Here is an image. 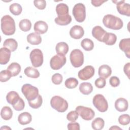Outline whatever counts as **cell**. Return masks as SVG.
I'll list each match as a JSON object with an SVG mask.
<instances>
[{
  "mask_svg": "<svg viewBox=\"0 0 130 130\" xmlns=\"http://www.w3.org/2000/svg\"><path fill=\"white\" fill-rule=\"evenodd\" d=\"M57 17L54 21L59 25H67L72 21V17L69 14V7L64 3L58 4L56 7Z\"/></svg>",
  "mask_w": 130,
  "mask_h": 130,
  "instance_id": "obj_1",
  "label": "cell"
},
{
  "mask_svg": "<svg viewBox=\"0 0 130 130\" xmlns=\"http://www.w3.org/2000/svg\"><path fill=\"white\" fill-rule=\"evenodd\" d=\"M1 29L3 34L7 36L13 35L16 30L14 19L10 15H5L1 19Z\"/></svg>",
  "mask_w": 130,
  "mask_h": 130,
  "instance_id": "obj_2",
  "label": "cell"
},
{
  "mask_svg": "<svg viewBox=\"0 0 130 130\" xmlns=\"http://www.w3.org/2000/svg\"><path fill=\"white\" fill-rule=\"evenodd\" d=\"M103 23L105 27L114 30H119L123 25V21L120 18L111 14L105 15L103 19Z\"/></svg>",
  "mask_w": 130,
  "mask_h": 130,
  "instance_id": "obj_3",
  "label": "cell"
},
{
  "mask_svg": "<svg viewBox=\"0 0 130 130\" xmlns=\"http://www.w3.org/2000/svg\"><path fill=\"white\" fill-rule=\"evenodd\" d=\"M50 105L52 108L59 112H64L68 108L67 101L58 95L54 96L51 98Z\"/></svg>",
  "mask_w": 130,
  "mask_h": 130,
  "instance_id": "obj_4",
  "label": "cell"
},
{
  "mask_svg": "<svg viewBox=\"0 0 130 130\" xmlns=\"http://www.w3.org/2000/svg\"><path fill=\"white\" fill-rule=\"evenodd\" d=\"M21 91L28 102L35 100L39 95L38 89L30 84H25L21 88Z\"/></svg>",
  "mask_w": 130,
  "mask_h": 130,
  "instance_id": "obj_5",
  "label": "cell"
},
{
  "mask_svg": "<svg viewBox=\"0 0 130 130\" xmlns=\"http://www.w3.org/2000/svg\"><path fill=\"white\" fill-rule=\"evenodd\" d=\"M70 59L72 66L75 68L80 67L84 62V55L79 49H76L72 51Z\"/></svg>",
  "mask_w": 130,
  "mask_h": 130,
  "instance_id": "obj_6",
  "label": "cell"
},
{
  "mask_svg": "<svg viewBox=\"0 0 130 130\" xmlns=\"http://www.w3.org/2000/svg\"><path fill=\"white\" fill-rule=\"evenodd\" d=\"M72 13L77 22H82L85 20L86 18L85 7L82 3L76 4L73 7Z\"/></svg>",
  "mask_w": 130,
  "mask_h": 130,
  "instance_id": "obj_7",
  "label": "cell"
},
{
  "mask_svg": "<svg viewBox=\"0 0 130 130\" xmlns=\"http://www.w3.org/2000/svg\"><path fill=\"white\" fill-rule=\"evenodd\" d=\"M94 107L101 112H106L108 108V104L105 97L101 94L94 95L92 100Z\"/></svg>",
  "mask_w": 130,
  "mask_h": 130,
  "instance_id": "obj_8",
  "label": "cell"
},
{
  "mask_svg": "<svg viewBox=\"0 0 130 130\" xmlns=\"http://www.w3.org/2000/svg\"><path fill=\"white\" fill-rule=\"evenodd\" d=\"M32 65L38 68L41 66L43 63V54L42 51L39 49H34L32 50L29 54Z\"/></svg>",
  "mask_w": 130,
  "mask_h": 130,
  "instance_id": "obj_9",
  "label": "cell"
},
{
  "mask_svg": "<svg viewBox=\"0 0 130 130\" xmlns=\"http://www.w3.org/2000/svg\"><path fill=\"white\" fill-rule=\"evenodd\" d=\"M76 110L81 117L85 120H91L95 116L94 111L90 108L78 106L76 108Z\"/></svg>",
  "mask_w": 130,
  "mask_h": 130,
  "instance_id": "obj_10",
  "label": "cell"
},
{
  "mask_svg": "<svg viewBox=\"0 0 130 130\" xmlns=\"http://www.w3.org/2000/svg\"><path fill=\"white\" fill-rule=\"evenodd\" d=\"M66 57L64 55L56 54L50 59V65L52 69L58 70L61 69L66 63Z\"/></svg>",
  "mask_w": 130,
  "mask_h": 130,
  "instance_id": "obj_11",
  "label": "cell"
},
{
  "mask_svg": "<svg viewBox=\"0 0 130 130\" xmlns=\"http://www.w3.org/2000/svg\"><path fill=\"white\" fill-rule=\"evenodd\" d=\"M94 74V68L91 66H87L79 71L78 76L82 80H87L90 79Z\"/></svg>",
  "mask_w": 130,
  "mask_h": 130,
  "instance_id": "obj_12",
  "label": "cell"
},
{
  "mask_svg": "<svg viewBox=\"0 0 130 130\" xmlns=\"http://www.w3.org/2000/svg\"><path fill=\"white\" fill-rule=\"evenodd\" d=\"M116 4V8L118 13L121 15L129 16H130V5L126 3L124 1H112Z\"/></svg>",
  "mask_w": 130,
  "mask_h": 130,
  "instance_id": "obj_13",
  "label": "cell"
},
{
  "mask_svg": "<svg viewBox=\"0 0 130 130\" xmlns=\"http://www.w3.org/2000/svg\"><path fill=\"white\" fill-rule=\"evenodd\" d=\"M84 34V30L83 27L80 25L73 26L70 30V36L75 39H81Z\"/></svg>",
  "mask_w": 130,
  "mask_h": 130,
  "instance_id": "obj_14",
  "label": "cell"
},
{
  "mask_svg": "<svg viewBox=\"0 0 130 130\" xmlns=\"http://www.w3.org/2000/svg\"><path fill=\"white\" fill-rule=\"evenodd\" d=\"M119 47L121 50L123 51L128 58H130V39L126 38L120 40Z\"/></svg>",
  "mask_w": 130,
  "mask_h": 130,
  "instance_id": "obj_15",
  "label": "cell"
},
{
  "mask_svg": "<svg viewBox=\"0 0 130 130\" xmlns=\"http://www.w3.org/2000/svg\"><path fill=\"white\" fill-rule=\"evenodd\" d=\"M48 25L46 22L43 21H38L36 22L34 26V30L36 33L40 34H44L48 30Z\"/></svg>",
  "mask_w": 130,
  "mask_h": 130,
  "instance_id": "obj_16",
  "label": "cell"
},
{
  "mask_svg": "<svg viewBox=\"0 0 130 130\" xmlns=\"http://www.w3.org/2000/svg\"><path fill=\"white\" fill-rule=\"evenodd\" d=\"M11 51L6 48H1L0 49V64H7L10 58Z\"/></svg>",
  "mask_w": 130,
  "mask_h": 130,
  "instance_id": "obj_17",
  "label": "cell"
},
{
  "mask_svg": "<svg viewBox=\"0 0 130 130\" xmlns=\"http://www.w3.org/2000/svg\"><path fill=\"white\" fill-rule=\"evenodd\" d=\"M107 31H106L101 26H95L92 30V35L97 40L100 42H103L104 37Z\"/></svg>",
  "mask_w": 130,
  "mask_h": 130,
  "instance_id": "obj_18",
  "label": "cell"
},
{
  "mask_svg": "<svg viewBox=\"0 0 130 130\" xmlns=\"http://www.w3.org/2000/svg\"><path fill=\"white\" fill-rule=\"evenodd\" d=\"M127 101L122 98H119L116 100L115 102V108L119 112H124L128 109Z\"/></svg>",
  "mask_w": 130,
  "mask_h": 130,
  "instance_id": "obj_19",
  "label": "cell"
},
{
  "mask_svg": "<svg viewBox=\"0 0 130 130\" xmlns=\"http://www.w3.org/2000/svg\"><path fill=\"white\" fill-rule=\"evenodd\" d=\"M111 68L107 64H103L99 68L98 74L101 78L107 79L111 75Z\"/></svg>",
  "mask_w": 130,
  "mask_h": 130,
  "instance_id": "obj_20",
  "label": "cell"
},
{
  "mask_svg": "<svg viewBox=\"0 0 130 130\" xmlns=\"http://www.w3.org/2000/svg\"><path fill=\"white\" fill-rule=\"evenodd\" d=\"M21 98L19 96L18 93L15 91H11L7 94L6 100L8 103L13 106L15 105Z\"/></svg>",
  "mask_w": 130,
  "mask_h": 130,
  "instance_id": "obj_21",
  "label": "cell"
},
{
  "mask_svg": "<svg viewBox=\"0 0 130 130\" xmlns=\"http://www.w3.org/2000/svg\"><path fill=\"white\" fill-rule=\"evenodd\" d=\"M27 41L31 45H37L41 43L42 38L39 34L36 32H32L27 35Z\"/></svg>",
  "mask_w": 130,
  "mask_h": 130,
  "instance_id": "obj_22",
  "label": "cell"
},
{
  "mask_svg": "<svg viewBox=\"0 0 130 130\" xmlns=\"http://www.w3.org/2000/svg\"><path fill=\"white\" fill-rule=\"evenodd\" d=\"M32 120L31 114L27 112L20 113L18 117V121L21 125H26L29 123Z\"/></svg>",
  "mask_w": 130,
  "mask_h": 130,
  "instance_id": "obj_23",
  "label": "cell"
},
{
  "mask_svg": "<svg viewBox=\"0 0 130 130\" xmlns=\"http://www.w3.org/2000/svg\"><path fill=\"white\" fill-rule=\"evenodd\" d=\"M116 40L117 37L114 34L106 32L104 37L103 42L107 45H113L116 43Z\"/></svg>",
  "mask_w": 130,
  "mask_h": 130,
  "instance_id": "obj_24",
  "label": "cell"
},
{
  "mask_svg": "<svg viewBox=\"0 0 130 130\" xmlns=\"http://www.w3.org/2000/svg\"><path fill=\"white\" fill-rule=\"evenodd\" d=\"M3 46L9 49L11 52L15 51L17 48L18 43L17 41L12 38L5 40L3 43Z\"/></svg>",
  "mask_w": 130,
  "mask_h": 130,
  "instance_id": "obj_25",
  "label": "cell"
},
{
  "mask_svg": "<svg viewBox=\"0 0 130 130\" xmlns=\"http://www.w3.org/2000/svg\"><path fill=\"white\" fill-rule=\"evenodd\" d=\"M56 52L58 54L60 55H66L69 51L68 45L63 42L58 43L55 47Z\"/></svg>",
  "mask_w": 130,
  "mask_h": 130,
  "instance_id": "obj_26",
  "label": "cell"
},
{
  "mask_svg": "<svg viewBox=\"0 0 130 130\" xmlns=\"http://www.w3.org/2000/svg\"><path fill=\"white\" fill-rule=\"evenodd\" d=\"M79 90L83 94L88 95L93 90V87L90 83L83 82L79 86Z\"/></svg>",
  "mask_w": 130,
  "mask_h": 130,
  "instance_id": "obj_27",
  "label": "cell"
},
{
  "mask_svg": "<svg viewBox=\"0 0 130 130\" xmlns=\"http://www.w3.org/2000/svg\"><path fill=\"white\" fill-rule=\"evenodd\" d=\"M7 70L10 72L12 77H14L19 74L21 71V67L17 62H12L8 67Z\"/></svg>",
  "mask_w": 130,
  "mask_h": 130,
  "instance_id": "obj_28",
  "label": "cell"
},
{
  "mask_svg": "<svg viewBox=\"0 0 130 130\" xmlns=\"http://www.w3.org/2000/svg\"><path fill=\"white\" fill-rule=\"evenodd\" d=\"M1 117L5 120H10L13 116V112L10 107L8 106H4L1 110Z\"/></svg>",
  "mask_w": 130,
  "mask_h": 130,
  "instance_id": "obj_29",
  "label": "cell"
},
{
  "mask_svg": "<svg viewBox=\"0 0 130 130\" xmlns=\"http://www.w3.org/2000/svg\"><path fill=\"white\" fill-rule=\"evenodd\" d=\"M24 74L27 77L32 78H38L40 76V73L38 70L31 67H26L24 71Z\"/></svg>",
  "mask_w": 130,
  "mask_h": 130,
  "instance_id": "obj_30",
  "label": "cell"
},
{
  "mask_svg": "<svg viewBox=\"0 0 130 130\" xmlns=\"http://www.w3.org/2000/svg\"><path fill=\"white\" fill-rule=\"evenodd\" d=\"M104 125V120L101 117L96 118L92 121L91 123L92 128L95 130H101L103 129Z\"/></svg>",
  "mask_w": 130,
  "mask_h": 130,
  "instance_id": "obj_31",
  "label": "cell"
},
{
  "mask_svg": "<svg viewBox=\"0 0 130 130\" xmlns=\"http://www.w3.org/2000/svg\"><path fill=\"white\" fill-rule=\"evenodd\" d=\"M81 46L85 50L89 51L93 49L94 43L91 40L88 38H85L81 41Z\"/></svg>",
  "mask_w": 130,
  "mask_h": 130,
  "instance_id": "obj_32",
  "label": "cell"
},
{
  "mask_svg": "<svg viewBox=\"0 0 130 130\" xmlns=\"http://www.w3.org/2000/svg\"><path fill=\"white\" fill-rule=\"evenodd\" d=\"M19 26L21 30L25 32L28 31L31 28V23L28 19H24L19 22Z\"/></svg>",
  "mask_w": 130,
  "mask_h": 130,
  "instance_id": "obj_33",
  "label": "cell"
},
{
  "mask_svg": "<svg viewBox=\"0 0 130 130\" xmlns=\"http://www.w3.org/2000/svg\"><path fill=\"white\" fill-rule=\"evenodd\" d=\"M9 10L10 12L15 16L20 15L22 11L21 6L18 3H14L10 6Z\"/></svg>",
  "mask_w": 130,
  "mask_h": 130,
  "instance_id": "obj_34",
  "label": "cell"
},
{
  "mask_svg": "<svg viewBox=\"0 0 130 130\" xmlns=\"http://www.w3.org/2000/svg\"><path fill=\"white\" fill-rule=\"evenodd\" d=\"M28 102L30 107H31L33 109H38L41 106L43 103L42 96L39 94L38 97L35 100Z\"/></svg>",
  "mask_w": 130,
  "mask_h": 130,
  "instance_id": "obj_35",
  "label": "cell"
},
{
  "mask_svg": "<svg viewBox=\"0 0 130 130\" xmlns=\"http://www.w3.org/2000/svg\"><path fill=\"white\" fill-rule=\"evenodd\" d=\"M64 85L68 88H75L78 85V81L75 78H69L66 80Z\"/></svg>",
  "mask_w": 130,
  "mask_h": 130,
  "instance_id": "obj_36",
  "label": "cell"
},
{
  "mask_svg": "<svg viewBox=\"0 0 130 130\" xmlns=\"http://www.w3.org/2000/svg\"><path fill=\"white\" fill-rule=\"evenodd\" d=\"M12 77L10 72L7 70H3L0 73V81L1 82H5L8 81Z\"/></svg>",
  "mask_w": 130,
  "mask_h": 130,
  "instance_id": "obj_37",
  "label": "cell"
},
{
  "mask_svg": "<svg viewBox=\"0 0 130 130\" xmlns=\"http://www.w3.org/2000/svg\"><path fill=\"white\" fill-rule=\"evenodd\" d=\"M119 123L122 125H126L129 123L130 116L128 114L121 115L118 118Z\"/></svg>",
  "mask_w": 130,
  "mask_h": 130,
  "instance_id": "obj_38",
  "label": "cell"
},
{
  "mask_svg": "<svg viewBox=\"0 0 130 130\" xmlns=\"http://www.w3.org/2000/svg\"><path fill=\"white\" fill-rule=\"evenodd\" d=\"M78 113L77 111H72L69 112L67 115V119L71 122H75L78 118Z\"/></svg>",
  "mask_w": 130,
  "mask_h": 130,
  "instance_id": "obj_39",
  "label": "cell"
},
{
  "mask_svg": "<svg viewBox=\"0 0 130 130\" xmlns=\"http://www.w3.org/2000/svg\"><path fill=\"white\" fill-rule=\"evenodd\" d=\"M62 76L59 73H56L52 76L51 80L53 83L56 85L60 84L62 81Z\"/></svg>",
  "mask_w": 130,
  "mask_h": 130,
  "instance_id": "obj_40",
  "label": "cell"
},
{
  "mask_svg": "<svg viewBox=\"0 0 130 130\" xmlns=\"http://www.w3.org/2000/svg\"><path fill=\"white\" fill-rule=\"evenodd\" d=\"M35 6L39 10H44L46 8V2L44 0H35L34 1Z\"/></svg>",
  "mask_w": 130,
  "mask_h": 130,
  "instance_id": "obj_41",
  "label": "cell"
},
{
  "mask_svg": "<svg viewBox=\"0 0 130 130\" xmlns=\"http://www.w3.org/2000/svg\"><path fill=\"white\" fill-rule=\"evenodd\" d=\"M106 84V82L105 79L102 78H99L95 81L94 84L95 86L98 88H104Z\"/></svg>",
  "mask_w": 130,
  "mask_h": 130,
  "instance_id": "obj_42",
  "label": "cell"
},
{
  "mask_svg": "<svg viewBox=\"0 0 130 130\" xmlns=\"http://www.w3.org/2000/svg\"><path fill=\"white\" fill-rule=\"evenodd\" d=\"M109 83L111 86L113 87H116L119 85L120 80L116 76H112L110 78Z\"/></svg>",
  "mask_w": 130,
  "mask_h": 130,
  "instance_id": "obj_43",
  "label": "cell"
},
{
  "mask_svg": "<svg viewBox=\"0 0 130 130\" xmlns=\"http://www.w3.org/2000/svg\"><path fill=\"white\" fill-rule=\"evenodd\" d=\"M24 106H25L24 102L23 100L21 98L20 100L15 105L13 106V107L15 110L20 111L23 110V109L24 108Z\"/></svg>",
  "mask_w": 130,
  "mask_h": 130,
  "instance_id": "obj_44",
  "label": "cell"
},
{
  "mask_svg": "<svg viewBox=\"0 0 130 130\" xmlns=\"http://www.w3.org/2000/svg\"><path fill=\"white\" fill-rule=\"evenodd\" d=\"M68 129L69 130H79L80 125L77 122H72L68 123Z\"/></svg>",
  "mask_w": 130,
  "mask_h": 130,
  "instance_id": "obj_45",
  "label": "cell"
},
{
  "mask_svg": "<svg viewBox=\"0 0 130 130\" xmlns=\"http://www.w3.org/2000/svg\"><path fill=\"white\" fill-rule=\"evenodd\" d=\"M107 2V1H101V0H92L91 3L94 7H99L102 5L104 3Z\"/></svg>",
  "mask_w": 130,
  "mask_h": 130,
  "instance_id": "obj_46",
  "label": "cell"
},
{
  "mask_svg": "<svg viewBox=\"0 0 130 130\" xmlns=\"http://www.w3.org/2000/svg\"><path fill=\"white\" fill-rule=\"evenodd\" d=\"M129 68H130V63L128 62L125 64L123 68V71L125 75L127 76L128 78L129 79Z\"/></svg>",
  "mask_w": 130,
  "mask_h": 130,
  "instance_id": "obj_47",
  "label": "cell"
},
{
  "mask_svg": "<svg viewBox=\"0 0 130 130\" xmlns=\"http://www.w3.org/2000/svg\"><path fill=\"white\" fill-rule=\"evenodd\" d=\"M121 129V128L117 126L116 125H114V126H112L111 127H110L109 128V129Z\"/></svg>",
  "mask_w": 130,
  "mask_h": 130,
  "instance_id": "obj_48",
  "label": "cell"
},
{
  "mask_svg": "<svg viewBox=\"0 0 130 130\" xmlns=\"http://www.w3.org/2000/svg\"><path fill=\"white\" fill-rule=\"evenodd\" d=\"M3 128H4V129H11V128H10V127H7V126H5L4 127H1V129H2Z\"/></svg>",
  "mask_w": 130,
  "mask_h": 130,
  "instance_id": "obj_49",
  "label": "cell"
}]
</instances>
